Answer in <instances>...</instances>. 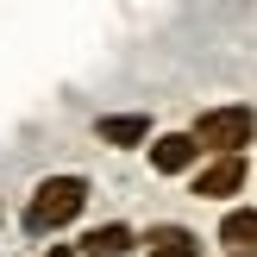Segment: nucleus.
<instances>
[{"mask_svg": "<svg viewBox=\"0 0 257 257\" xmlns=\"http://www.w3.org/2000/svg\"><path fill=\"white\" fill-rule=\"evenodd\" d=\"M88 201H94V182L75 170H57L32 188V201L19 207V226H25V238H57L63 226H75L88 213Z\"/></svg>", "mask_w": 257, "mask_h": 257, "instance_id": "nucleus-1", "label": "nucleus"}, {"mask_svg": "<svg viewBox=\"0 0 257 257\" xmlns=\"http://www.w3.org/2000/svg\"><path fill=\"white\" fill-rule=\"evenodd\" d=\"M188 132L201 138V151H207V157H226V151H251V145H257V107H245V100L201 107Z\"/></svg>", "mask_w": 257, "mask_h": 257, "instance_id": "nucleus-2", "label": "nucleus"}, {"mask_svg": "<svg viewBox=\"0 0 257 257\" xmlns=\"http://www.w3.org/2000/svg\"><path fill=\"white\" fill-rule=\"evenodd\" d=\"M245 176H251V157L226 151V157H201L188 188H195V201H232V195H245Z\"/></svg>", "mask_w": 257, "mask_h": 257, "instance_id": "nucleus-3", "label": "nucleus"}, {"mask_svg": "<svg viewBox=\"0 0 257 257\" xmlns=\"http://www.w3.org/2000/svg\"><path fill=\"white\" fill-rule=\"evenodd\" d=\"M145 157H151L157 176H195V163L207 157V151H201L195 132H157V138L145 145Z\"/></svg>", "mask_w": 257, "mask_h": 257, "instance_id": "nucleus-4", "label": "nucleus"}, {"mask_svg": "<svg viewBox=\"0 0 257 257\" xmlns=\"http://www.w3.org/2000/svg\"><path fill=\"white\" fill-rule=\"evenodd\" d=\"M94 138L107 151H138V145L157 138V125H151V113H100V119H94Z\"/></svg>", "mask_w": 257, "mask_h": 257, "instance_id": "nucleus-5", "label": "nucleus"}, {"mask_svg": "<svg viewBox=\"0 0 257 257\" xmlns=\"http://www.w3.org/2000/svg\"><path fill=\"white\" fill-rule=\"evenodd\" d=\"M132 245H138V232H132L125 220H107V226H88V232L75 238V251H82V257H125Z\"/></svg>", "mask_w": 257, "mask_h": 257, "instance_id": "nucleus-6", "label": "nucleus"}, {"mask_svg": "<svg viewBox=\"0 0 257 257\" xmlns=\"http://www.w3.org/2000/svg\"><path fill=\"white\" fill-rule=\"evenodd\" d=\"M138 245H145V257H207V245L188 226H151V232H138Z\"/></svg>", "mask_w": 257, "mask_h": 257, "instance_id": "nucleus-7", "label": "nucleus"}, {"mask_svg": "<svg viewBox=\"0 0 257 257\" xmlns=\"http://www.w3.org/2000/svg\"><path fill=\"white\" fill-rule=\"evenodd\" d=\"M220 245L226 251H257V207H226L220 213Z\"/></svg>", "mask_w": 257, "mask_h": 257, "instance_id": "nucleus-8", "label": "nucleus"}, {"mask_svg": "<svg viewBox=\"0 0 257 257\" xmlns=\"http://www.w3.org/2000/svg\"><path fill=\"white\" fill-rule=\"evenodd\" d=\"M44 257H82V251H75V245H50Z\"/></svg>", "mask_w": 257, "mask_h": 257, "instance_id": "nucleus-9", "label": "nucleus"}, {"mask_svg": "<svg viewBox=\"0 0 257 257\" xmlns=\"http://www.w3.org/2000/svg\"><path fill=\"white\" fill-rule=\"evenodd\" d=\"M226 257H257V251H226Z\"/></svg>", "mask_w": 257, "mask_h": 257, "instance_id": "nucleus-10", "label": "nucleus"}]
</instances>
